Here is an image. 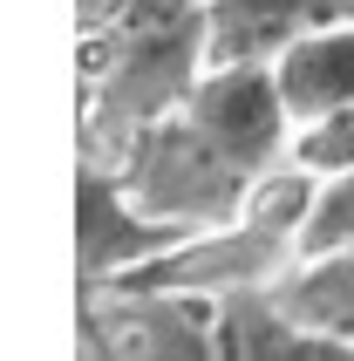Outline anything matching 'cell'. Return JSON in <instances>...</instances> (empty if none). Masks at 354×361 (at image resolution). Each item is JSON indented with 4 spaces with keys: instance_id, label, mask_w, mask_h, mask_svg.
<instances>
[{
    "instance_id": "obj_7",
    "label": "cell",
    "mask_w": 354,
    "mask_h": 361,
    "mask_svg": "<svg viewBox=\"0 0 354 361\" xmlns=\"http://www.w3.org/2000/svg\"><path fill=\"white\" fill-rule=\"evenodd\" d=\"M279 293H286V307H293L307 327H320L327 341H341L354 355V245L300 259L293 273L279 280Z\"/></svg>"
},
{
    "instance_id": "obj_2",
    "label": "cell",
    "mask_w": 354,
    "mask_h": 361,
    "mask_svg": "<svg viewBox=\"0 0 354 361\" xmlns=\"http://www.w3.org/2000/svg\"><path fill=\"white\" fill-rule=\"evenodd\" d=\"M75 348L82 355L205 361V355H218V300L212 293H184V286H143V280L82 286Z\"/></svg>"
},
{
    "instance_id": "obj_8",
    "label": "cell",
    "mask_w": 354,
    "mask_h": 361,
    "mask_svg": "<svg viewBox=\"0 0 354 361\" xmlns=\"http://www.w3.org/2000/svg\"><path fill=\"white\" fill-rule=\"evenodd\" d=\"M293 164L314 178H341L354 171V109H327V116L293 130Z\"/></svg>"
},
{
    "instance_id": "obj_1",
    "label": "cell",
    "mask_w": 354,
    "mask_h": 361,
    "mask_svg": "<svg viewBox=\"0 0 354 361\" xmlns=\"http://www.w3.org/2000/svg\"><path fill=\"white\" fill-rule=\"evenodd\" d=\"M96 157L116 164L130 198L143 212H157L164 225H177V232H212V225L238 219V204L252 191V171H238L191 123L184 102L164 109V116H150L143 130H130L116 150H96Z\"/></svg>"
},
{
    "instance_id": "obj_4",
    "label": "cell",
    "mask_w": 354,
    "mask_h": 361,
    "mask_svg": "<svg viewBox=\"0 0 354 361\" xmlns=\"http://www.w3.org/2000/svg\"><path fill=\"white\" fill-rule=\"evenodd\" d=\"M191 232L164 225L157 212H143L130 198V184L109 157H82V184H75V266H82V286H109V280H130L143 273L150 259H164L171 245H184Z\"/></svg>"
},
{
    "instance_id": "obj_6",
    "label": "cell",
    "mask_w": 354,
    "mask_h": 361,
    "mask_svg": "<svg viewBox=\"0 0 354 361\" xmlns=\"http://www.w3.org/2000/svg\"><path fill=\"white\" fill-rule=\"evenodd\" d=\"M348 7L354 0H205V48L212 61H273L293 35Z\"/></svg>"
},
{
    "instance_id": "obj_5",
    "label": "cell",
    "mask_w": 354,
    "mask_h": 361,
    "mask_svg": "<svg viewBox=\"0 0 354 361\" xmlns=\"http://www.w3.org/2000/svg\"><path fill=\"white\" fill-rule=\"evenodd\" d=\"M273 75H279L286 109H293V130L327 116V109H354V7L293 35L273 55Z\"/></svg>"
},
{
    "instance_id": "obj_3",
    "label": "cell",
    "mask_w": 354,
    "mask_h": 361,
    "mask_svg": "<svg viewBox=\"0 0 354 361\" xmlns=\"http://www.w3.org/2000/svg\"><path fill=\"white\" fill-rule=\"evenodd\" d=\"M191 123L238 164V171H279L293 164V109L279 96L273 61H205V75L184 96Z\"/></svg>"
}]
</instances>
